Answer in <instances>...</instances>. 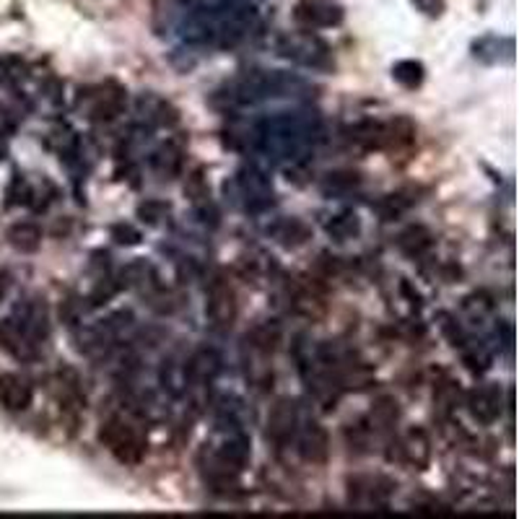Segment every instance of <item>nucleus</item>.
<instances>
[{
	"instance_id": "f257e3e1",
	"label": "nucleus",
	"mask_w": 519,
	"mask_h": 519,
	"mask_svg": "<svg viewBox=\"0 0 519 519\" xmlns=\"http://www.w3.org/2000/svg\"><path fill=\"white\" fill-rule=\"evenodd\" d=\"M50 337V314L39 299L19 304L5 320H0V348L19 361L39 356L45 340Z\"/></svg>"
},
{
	"instance_id": "f03ea898",
	"label": "nucleus",
	"mask_w": 519,
	"mask_h": 519,
	"mask_svg": "<svg viewBox=\"0 0 519 519\" xmlns=\"http://www.w3.org/2000/svg\"><path fill=\"white\" fill-rule=\"evenodd\" d=\"M252 135H255L257 149L273 153L275 158L296 161L320 138V120L312 115L280 112L271 120L257 125V130Z\"/></svg>"
},
{
	"instance_id": "7ed1b4c3",
	"label": "nucleus",
	"mask_w": 519,
	"mask_h": 519,
	"mask_svg": "<svg viewBox=\"0 0 519 519\" xmlns=\"http://www.w3.org/2000/svg\"><path fill=\"white\" fill-rule=\"evenodd\" d=\"M309 89L302 78L283 73V70H247L239 78H234L226 89V99L231 104H257L268 99L291 96Z\"/></svg>"
},
{
	"instance_id": "20e7f679",
	"label": "nucleus",
	"mask_w": 519,
	"mask_h": 519,
	"mask_svg": "<svg viewBox=\"0 0 519 519\" xmlns=\"http://www.w3.org/2000/svg\"><path fill=\"white\" fill-rule=\"evenodd\" d=\"M351 141L359 143L361 149L369 151H393V149H405L416 141V125L408 118H395L390 123H379V120H364V123L353 125L348 130Z\"/></svg>"
},
{
	"instance_id": "39448f33",
	"label": "nucleus",
	"mask_w": 519,
	"mask_h": 519,
	"mask_svg": "<svg viewBox=\"0 0 519 519\" xmlns=\"http://www.w3.org/2000/svg\"><path fill=\"white\" fill-rule=\"evenodd\" d=\"M99 442L109 450V455L123 465H138L146 458V436L120 416L104 421L99 428Z\"/></svg>"
},
{
	"instance_id": "423d86ee",
	"label": "nucleus",
	"mask_w": 519,
	"mask_h": 519,
	"mask_svg": "<svg viewBox=\"0 0 519 519\" xmlns=\"http://www.w3.org/2000/svg\"><path fill=\"white\" fill-rule=\"evenodd\" d=\"M278 55L286 61L314 68V70H328L333 68V53L328 47V42H322L317 34L312 31H294V34H283L278 39Z\"/></svg>"
},
{
	"instance_id": "0eeeda50",
	"label": "nucleus",
	"mask_w": 519,
	"mask_h": 519,
	"mask_svg": "<svg viewBox=\"0 0 519 519\" xmlns=\"http://www.w3.org/2000/svg\"><path fill=\"white\" fill-rule=\"evenodd\" d=\"M234 187H237V195L242 198V206L245 211L252 214H260V211H268L273 206V182L271 177L257 169V166H242L234 177Z\"/></svg>"
},
{
	"instance_id": "6e6552de",
	"label": "nucleus",
	"mask_w": 519,
	"mask_h": 519,
	"mask_svg": "<svg viewBox=\"0 0 519 519\" xmlns=\"http://www.w3.org/2000/svg\"><path fill=\"white\" fill-rule=\"evenodd\" d=\"M206 317L215 330H229L237 320V294L223 275H215L206 291Z\"/></svg>"
},
{
	"instance_id": "1a4fd4ad",
	"label": "nucleus",
	"mask_w": 519,
	"mask_h": 519,
	"mask_svg": "<svg viewBox=\"0 0 519 519\" xmlns=\"http://www.w3.org/2000/svg\"><path fill=\"white\" fill-rule=\"evenodd\" d=\"M294 21L304 29H330L343 24V8L328 0H299L294 5Z\"/></svg>"
},
{
	"instance_id": "9d476101",
	"label": "nucleus",
	"mask_w": 519,
	"mask_h": 519,
	"mask_svg": "<svg viewBox=\"0 0 519 519\" xmlns=\"http://www.w3.org/2000/svg\"><path fill=\"white\" fill-rule=\"evenodd\" d=\"M294 439H296L299 458L309 465H322L330 458V436H328V428L320 421H314V418L304 421L302 428H296Z\"/></svg>"
},
{
	"instance_id": "9b49d317",
	"label": "nucleus",
	"mask_w": 519,
	"mask_h": 519,
	"mask_svg": "<svg viewBox=\"0 0 519 519\" xmlns=\"http://www.w3.org/2000/svg\"><path fill=\"white\" fill-rule=\"evenodd\" d=\"M467 410L478 424H496L504 413V395L499 385H478L467 393Z\"/></svg>"
},
{
	"instance_id": "f8f14e48",
	"label": "nucleus",
	"mask_w": 519,
	"mask_h": 519,
	"mask_svg": "<svg viewBox=\"0 0 519 519\" xmlns=\"http://www.w3.org/2000/svg\"><path fill=\"white\" fill-rule=\"evenodd\" d=\"M296 428H299V408H296V400H291V397L275 400V405L271 408V413H268V426H265L268 439H273L275 444H288L296 436Z\"/></svg>"
},
{
	"instance_id": "ddd939ff",
	"label": "nucleus",
	"mask_w": 519,
	"mask_h": 519,
	"mask_svg": "<svg viewBox=\"0 0 519 519\" xmlns=\"http://www.w3.org/2000/svg\"><path fill=\"white\" fill-rule=\"evenodd\" d=\"M125 107V89H120L118 84H104L96 86L86 96V115L92 120H115Z\"/></svg>"
},
{
	"instance_id": "4468645a",
	"label": "nucleus",
	"mask_w": 519,
	"mask_h": 519,
	"mask_svg": "<svg viewBox=\"0 0 519 519\" xmlns=\"http://www.w3.org/2000/svg\"><path fill=\"white\" fill-rule=\"evenodd\" d=\"M218 374H221V356L214 348H198L184 361V382L190 387H206L215 382Z\"/></svg>"
},
{
	"instance_id": "2eb2a0df",
	"label": "nucleus",
	"mask_w": 519,
	"mask_h": 519,
	"mask_svg": "<svg viewBox=\"0 0 519 519\" xmlns=\"http://www.w3.org/2000/svg\"><path fill=\"white\" fill-rule=\"evenodd\" d=\"M34 400V390H31L29 379H24L21 374H0V405L5 410H13V413H21L27 410Z\"/></svg>"
},
{
	"instance_id": "dca6fc26",
	"label": "nucleus",
	"mask_w": 519,
	"mask_h": 519,
	"mask_svg": "<svg viewBox=\"0 0 519 519\" xmlns=\"http://www.w3.org/2000/svg\"><path fill=\"white\" fill-rule=\"evenodd\" d=\"M400 458L410 462L416 470H424L431 462V442L424 428H410L405 439L400 442Z\"/></svg>"
},
{
	"instance_id": "f3484780",
	"label": "nucleus",
	"mask_w": 519,
	"mask_h": 519,
	"mask_svg": "<svg viewBox=\"0 0 519 519\" xmlns=\"http://www.w3.org/2000/svg\"><path fill=\"white\" fill-rule=\"evenodd\" d=\"M5 239H8V245L13 247V249L29 255V252H36L39 245H42V229L36 223H31V221H19V223H13L5 231Z\"/></svg>"
},
{
	"instance_id": "a211bd4d",
	"label": "nucleus",
	"mask_w": 519,
	"mask_h": 519,
	"mask_svg": "<svg viewBox=\"0 0 519 519\" xmlns=\"http://www.w3.org/2000/svg\"><path fill=\"white\" fill-rule=\"evenodd\" d=\"M434 245V234L428 231L426 226L416 223V226H408L400 237H397V247L408 255V257H421L426 255Z\"/></svg>"
},
{
	"instance_id": "6ab92c4d",
	"label": "nucleus",
	"mask_w": 519,
	"mask_h": 519,
	"mask_svg": "<svg viewBox=\"0 0 519 519\" xmlns=\"http://www.w3.org/2000/svg\"><path fill=\"white\" fill-rule=\"evenodd\" d=\"M273 239L283 247H299L309 239V226L302 218H280L271 229Z\"/></svg>"
},
{
	"instance_id": "aec40b11",
	"label": "nucleus",
	"mask_w": 519,
	"mask_h": 519,
	"mask_svg": "<svg viewBox=\"0 0 519 519\" xmlns=\"http://www.w3.org/2000/svg\"><path fill=\"white\" fill-rule=\"evenodd\" d=\"M151 164L161 177L172 180V177L180 174V169H182V149H180L174 141H169V143H164L158 151L153 153Z\"/></svg>"
},
{
	"instance_id": "412c9836",
	"label": "nucleus",
	"mask_w": 519,
	"mask_h": 519,
	"mask_svg": "<svg viewBox=\"0 0 519 519\" xmlns=\"http://www.w3.org/2000/svg\"><path fill=\"white\" fill-rule=\"evenodd\" d=\"M359 184H361L359 172H353V169H337V172H330L322 180L320 187H322V192L328 198H340V195H351Z\"/></svg>"
},
{
	"instance_id": "4be33fe9",
	"label": "nucleus",
	"mask_w": 519,
	"mask_h": 519,
	"mask_svg": "<svg viewBox=\"0 0 519 519\" xmlns=\"http://www.w3.org/2000/svg\"><path fill=\"white\" fill-rule=\"evenodd\" d=\"M397 418H400V408H397L395 397L385 395L371 405V413H369V424H371V428L387 431V428L395 426Z\"/></svg>"
},
{
	"instance_id": "5701e85b",
	"label": "nucleus",
	"mask_w": 519,
	"mask_h": 519,
	"mask_svg": "<svg viewBox=\"0 0 519 519\" xmlns=\"http://www.w3.org/2000/svg\"><path fill=\"white\" fill-rule=\"evenodd\" d=\"M141 112L156 125H174L180 120V118H177V109H174L169 101H164V99H158V96H153V93H146V96L141 99Z\"/></svg>"
},
{
	"instance_id": "b1692460",
	"label": "nucleus",
	"mask_w": 519,
	"mask_h": 519,
	"mask_svg": "<svg viewBox=\"0 0 519 519\" xmlns=\"http://www.w3.org/2000/svg\"><path fill=\"white\" fill-rule=\"evenodd\" d=\"M328 234L337 242L353 239V237L361 234V221L353 211H343V214L333 215V221H328Z\"/></svg>"
},
{
	"instance_id": "393cba45",
	"label": "nucleus",
	"mask_w": 519,
	"mask_h": 519,
	"mask_svg": "<svg viewBox=\"0 0 519 519\" xmlns=\"http://www.w3.org/2000/svg\"><path fill=\"white\" fill-rule=\"evenodd\" d=\"M393 78L405 89H418L426 78V68L418 61H400L393 65Z\"/></svg>"
},
{
	"instance_id": "a878e982",
	"label": "nucleus",
	"mask_w": 519,
	"mask_h": 519,
	"mask_svg": "<svg viewBox=\"0 0 519 519\" xmlns=\"http://www.w3.org/2000/svg\"><path fill=\"white\" fill-rule=\"evenodd\" d=\"M247 340L252 343L255 351H260V353H273L275 343L280 340V330H278V325L265 322V325H257V328L252 330V336H247Z\"/></svg>"
},
{
	"instance_id": "bb28decb",
	"label": "nucleus",
	"mask_w": 519,
	"mask_h": 519,
	"mask_svg": "<svg viewBox=\"0 0 519 519\" xmlns=\"http://www.w3.org/2000/svg\"><path fill=\"white\" fill-rule=\"evenodd\" d=\"M458 397H459L458 382H452V379L439 382V385H436V390H434L436 410H439L442 416H450V413L455 410V405H458Z\"/></svg>"
},
{
	"instance_id": "cd10ccee",
	"label": "nucleus",
	"mask_w": 519,
	"mask_h": 519,
	"mask_svg": "<svg viewBox=\"0 0 519 519\" xmlns=\"http://www.w3.org/2000/svg\"><path fill=\"white\" fill-rule=\"evenodd\" d=\"M410 206H413V200L405 198V192H393V195L382 198V203L377 206V211H379V215H382L385 221H395L397 215L405 214Z\"/></svg>"
},
{
	"instance_id": "c85d7f7f",
	"label": "nucleus",
	"mask_w": 519,
	"mask_h": 519,
	"mask_svg": "<svg viewBox=\"0 0 519 519\" xmlns=\"http://www.w3.org/2000/svg\"><path fill=\"white\" fill-rule=\"evenodd\" d=\"M24 70H27V65L19 58H3L0 61V81L3 84H19L24 78Z\"/></svg>"
},
{
	"instance_id": "c756f323",
	"label": "nucleus",
	"mask_w": 519,
	"mask_h": 519,
	"mask_svg": "<svg viewBox=\"0 0 519 519\" xmlns=\"http://www.w3.org/2000/svg\"><path fill=\"white\" fill-rule=\"evenodd\" d=\"M112 239L118 242V245H138L141 242V231L138 229H133L130 223H115L112 226Z\"/></svg>"
},
{
	"instance_id": "7c9ffc66",
	"label": "nucleus",
	"mask_w": 519,
	"mask_h": 519,
	"mask_svg": "<svg viewBox=\"0 0 519 519\" xmlns=\"http://www.w3.org/2000/svg\"><path fill=\"white\" fill-rule=\"evenodd\" d=\"M166 214H169V206H164V203H158V200H149V203H143V206L138 208V215H141L143 221H149V223H158Z\"/></svg>"
},
{
	"instance_id": "2f4dec72",
	"label": "nucleus",
	"mask_w": 519,
	"mask_h": 519,
	"mask_svg": "<svg viewBox=\"0 0 519 519\" xmlns=\"http://www.w3.org/2000/svg\"><path fill=\"white\" fill-rule=\"evenodd\" d=\"M413 3L428 16H439L444 11V0H413Z\"/></svg>"
},
{
	"instance_id": "473e14b6",
	"label": "nucleus",
	"mask_w": 519,
	"mask_h": 519,
	"mask_svg": "<svg viewBox=\"0 0 519 519\" xmlns=\"http://www.w3.org/2000/svg\"><path fill=\"white\" fill-rule=\"evenodd\" d=\"M8 288H11V273L8 271H0V302L5 299Z\"/></svg>"
},
{
	"instance_id": "72a5a7b5",
	"label": "nucleus",
	"mask_w": 519,
	"mask_h": 519,
	"mask_svg": "<svg viewBox=\"0 0 519 519\" xmlns=\"http://www.w3.org/2000/svg\"><path fill=\"white\" fill-rule=\"evenodd\" d=\"M180 3H184V5H190V3H195V0H180Z\"/></svg>"
}]
</instances>
